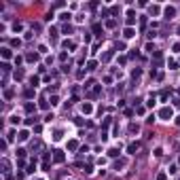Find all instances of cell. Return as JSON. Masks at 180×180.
Segmentation results:
<instances>
[{"mask_svg": "<svg viewBox=\"0 0 180 180\" xmlns=\"http://www.w3.org/2000/svg\"><path fill=\"white\" fill-rule=\"evenodd\" d=\"M64 47H68V49H74V43H72V40H66Z\"/></svg>", "mask_w": 180, "mask_h": 180, "instance_id": "5b68a950", "label": "cell"}, {"mask_svg": "<svg viewBox=\"0 0 180 180\" xmlns=\"http://www.w3.org/2000/svg\"><path fill=\"white\" fill-rule=\"evenodd\" d=\"M40 148H43V144H40V142H34L32 144V151H40Z\"/></svg>", "mask_w": 180, "mask_h": 180, "instance_id": "277c9868", "label": "cell"}, {"mask_svg": "<svg viewBox=\"0 0 180 180\" xmlns=\"http://www.w3.org/2000/svg\"><path fill=\"white\" fill-rule=\"evenodd\" d=\"M83 112H91V106H89V104H83Z\"/></svg>", "mask_w": 180, "mask_h": 180, "instance_id": "ba28073f", "label": "cell"}, {"mask_svg": "<svg viewBox=\"0 0 180 180\" xmlns=\"http://www.w3.org/2000/svg\"><path fill=\"white\" fill-rule=\"evenodd\" d=\"M138 151V144H129V153H136Z\"/></svg>", "mask_w": 180, "mask_h": 180, "instance_id": "52a82bcc", "label": "cell"}, {"mask_svg": "<svg viewBox=\"0 0 180 180\" xmlns=\"http://www.w3.org/2000/svg\"><path fill=\"white\" fill-rule=\"evenodd\" d=\"M159 117L163 119V121H170V119H172V108H163V110L159 112Z\"/></svg>", "mask_w": 180, "mask_h": 180, "instance_id": "6da1fadb", "label": "cell"}, {"mask_svg": "<svg viewBox=\"0 0 180 180\" xmlns=\"http://www.w3.org/2000/svg\"><path fill=\"white\" fill-rule=\"evenodd\" d=\"M125 36H127V38H131V36H134V30L127 28V30H125Z\"/></svg>", "mask_w": 180, "mask_h": 180, "instance_id": "8992f818", "label": "cell"}, {"mask_svg": "<svg viewBox=\"0 0 180 180\" xmlns=\"http://www.w3.org/2000/svg\"><path fill=\"white\" fill-rule=\"evenodd\" d=\"M19 140H28V131H21V134H19Z\"/></svg>", "mask_w": 180, "mask_h": 180, "instance_id": "9c48e42d", "label": "cell"}, {"mask_svg": "<svg viewBox=\"0 0 180 180\" xmlns=\"http://www.w3.org/2000/svg\"><path fill=\"white\" fill-rule=\"evenodd\" d=\"M174 15H176V11H174V7H167V9H165V17H167V19H172Z\"/></svg>", "mask_w": 180, "mask_h": 180, "instance_id": "7a4b0ae2", "label": "cell"}, {"mask_svg": "<svg viewBox=\"0 0 180 180\" xmlns=\"http://www.w3.org/2000/svg\"><path fill=\"white\" fill-rule=\"evenodd\" d=\"M2 57H11V51L9 49H2Z\"/></svg>", "mask_w": 180, "mask_h": 180, "instance_id": "30bf717a", "label": "cell"}, {"mask_svg": "<svg viewBox=\"0 0 180 180\" xmlns=\"http://www.w3.org/2000/svg\"><path fill=\"white\" fill-rule=\"evenodd\" d=\"M55 161H64V155H62V151H55Z\"/></svg>", "mask_w": 180, "mask_h": 180, "instance_id": "3957f363", "label": "cell"}]
</instances>
